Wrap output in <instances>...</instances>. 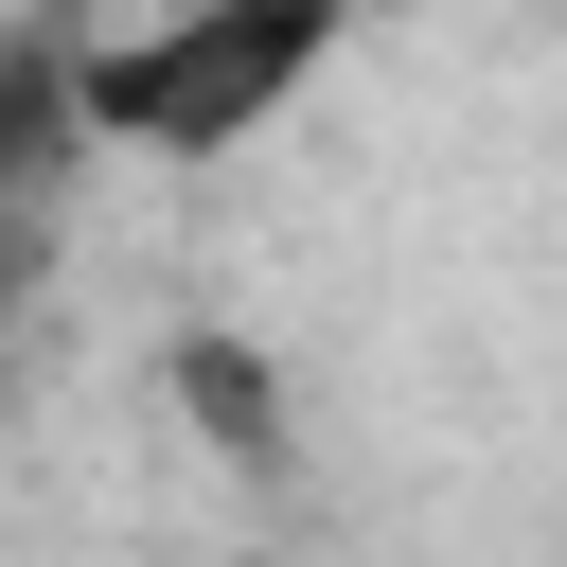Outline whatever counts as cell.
<instances>
[{
  "instance_id": "1",
  "label": "cell",
  "mask_w": 567,
  "mask_h": 567,
  "mask_svg": "<svg viewBox=\"0 0 567 567\" xmlns=\"http://www.w3.org/2000/svg\"><path fill=\"white\" fill-rule=\"evenodd\" d=\"M354 35V0H177L142 35L71 53V142H142V159H230L248 124H284L319 89V53Z\"/></svg>"
},
{
  "instance_id": "2",
  "label": "cell",
  "mask_w": 567,
  "mask_h": 567,
  "mask_svg": "<svg viewBox=\"0 0 567 567\" xmlns=\"http://www.w3.org/2000/svg\"><path fill=\"white\" fill-rule=\"evenodd\" d=\"M177 408H195L213 461H284V372L248 337H177Z\"/></svg>"
},
{
  "instance_id": "3",
  "label": "cell",
  "mask_w": 567,
  "mask_h": 567,
  "mask_svg": "<svg viewBox=\"0 0 567 567\" xmlns=\"http://www.w3.org/2000/svg\"><path fill=\"white\" fill-rule=\"evenodd\" d=\"M35 159H71V35L53 18L0 35V177H35Z\"/></svg>"
}]
</instances>
